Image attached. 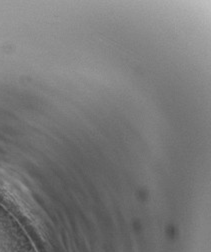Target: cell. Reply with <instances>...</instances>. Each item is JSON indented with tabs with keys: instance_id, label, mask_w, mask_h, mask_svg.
I'll return each instance as SVG.
<instances>
[{
	"instance_id": "obj_1",
	"label": "cell",
	"mask_w": 211,
	"mask_h": 252,
	"mask_svg": "<svg viewBox=\"0 0 211 252\" xmlns=\"http://www.w3.org/2000/svg\"><path fill=\"white\" fill-rule=\"evenodd\" d=\"M0 197L35 229L43 232V215L32 193L20 179L3 167H0Z\"/></svg>"
}]
</instances>
